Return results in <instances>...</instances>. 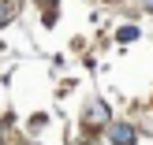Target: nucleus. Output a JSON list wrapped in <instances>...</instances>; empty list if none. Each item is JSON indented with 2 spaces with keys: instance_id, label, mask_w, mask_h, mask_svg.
Wrapping results in <instances>:
<instances>
[{
  "instance_id": "nucleus-5",
  "label": "nucleus",
  "mask_w": 153,
  "mask_h": 145,
  "mask_svg": "<svg viewBox=\"0 0 153 145\" xmlns=\"http://www.w3.org/2000/svg\"><path fill=\"white\" fill-rule=\"evenodd\" d=\"M146 7H149V11H153V0H146Z\"/></svg>"
},
{
  "instance_id": "nucleus-3",
  "label": "nucleus",
  "mask_w": 153,
  "mask_h": 145,
  "mask_svg": "<svg viewBox=\"0 0 153 145\" xmlns=\"http://www.w3.org/2000/svg\"><path fill=\"white\" fill-rule=\"evenodd\" d=\"M11 15H15V4H11V0H4V4H0V26H4Z\"/></svg>"
},
{
  "instance_id": "nucleus-1",
  "label": "nucleus",
  "mask_w": 153,
  "mask_h": 145,
  "mask_svg": "<svg viewBox=\"0 0 153 145\" xmlns=\"http://www.w3.org/2000/svg\"><path fill=\"white\" fill-rule=\"evenodd\" d=\"M108 138H112V145H134V127L131 123H112Z\"/></svg>"
},
{
  "instance_id": "nucleus-4",
  "label": "nucleus",
  "mask_w": 153,
  "mask_h": 145,
  "mask_svg": "<svg viewBox=\"0 0 153 145\" xmlns=\"http://www.w3.org/2000/svg\"><path fill=\"white\" fill-rule=\"evenodd\" d=\"M134 37H138V26H123L120 30V41H134Z\"/></svg>"
},
{
  "instance_id": "nucleus-2",
  "label": "nucleus",
  "mask_w": 153,
  "mask_h": 145,
  "mask_svg": "<svg viewBox=\"0 0 153 145\" xmlns=\"http://www.w3.org/2000/svg\"><path fill=\"white\" fill-rule=\"evenodd\" d=\"M86 116H90V123H97V119H105L108 112H105V104H101V101H94V104H90V112H86Z\"/></svg>"
}]
</instances>
